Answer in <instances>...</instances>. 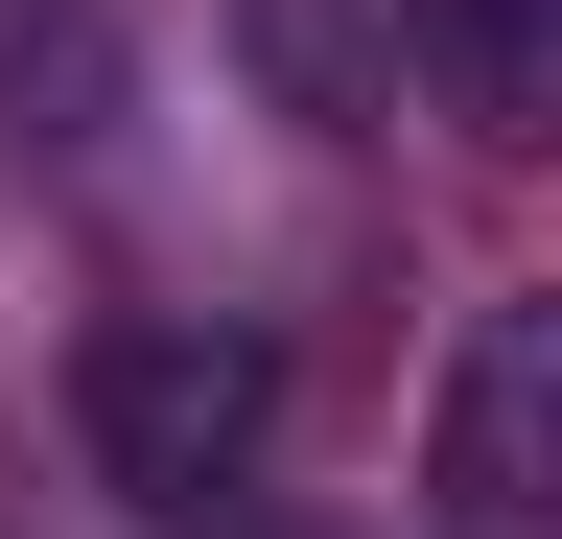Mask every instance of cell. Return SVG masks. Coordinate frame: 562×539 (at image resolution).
Returning a JSON list of instances; mask_svg holds the SVG:
<instances>
[{"label":"cell","instance_id":"1","mask_svg":"<svg viewBox=\"0 0 562 539\" xmlns=\"http://www.w3.org/2000/svg\"><path fill=\"white\" fill-rule=\"evenodd\" d=\"M70 446H94V493H140V516H235L258 446H281V352L211 328V305H140V328L70 352Z\"/></svg>","mask_w":562,"mask_h":539},{"label":"cell","instance_id":"2","mask_svg":"<svg viewBox=\"0 0 562 539\" xmlns=\"http://www.w3.org/2000/svg\"><path fill=\"white\" fill-rule=\"evenodd\" d=\"M422 493H446L469 539H562V282H539V305H492L469 352H446Z\"/></svg>","mask_w":562,"mask_h":539},{"label":"cell","instance_id":"3","mask_svg":"<svg viewBox=\"0 0 562 539\" xmlns=\"http://www.w3.org/2000/svg\"><path fill=\"white\" fill-rule=\"evenodd\" d=\"M398 47L492 165H562V0H398Z\"/></svg>","mask_w":562,"mask_h":539},{"label":"cell","instance_id":"4","mask_svg":"<svg viewBox=\"0 0 562 539\" xmlns=\"http://www.w3.org/2000/svg\"><path fill=\"white\" fill-rule=\"evenodd\" d=\"M235 71H258V117L351 142L375 117V0H235Z\"/></svg>","mask_w":562,"mask_h":539}]
</instances>
